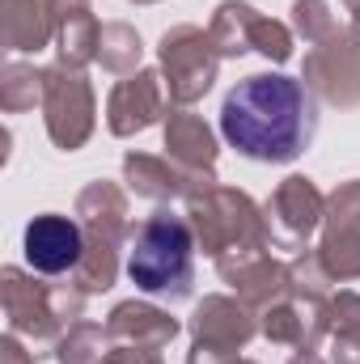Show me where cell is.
I'll list each match as a JSON object with an SVG mask.
<instances>
[{"label": "cell", "instance_id": "8fae6325", "mask_svg": "<svg viewBox=\"0 0 360 364\" xmlns=\"http://www.w3.org/2000/svg\"><path fill=\"white\" fill-rule=\"evenodd\" d=\"M21 246H26V263L38 275H73L85 255V229L73 216L43 212L26 225Z\"/></svg>", "mask_w": 360, "mask_h": 364}, {"label": "cell", "instance_id": "603a6c76", "mask_svg": "<svg viewBox=\"0 0 360 364\" xmlns=\"http://www.w3.org/2000/svg\"><path fill=\"white\" fill-rule=\"evenodd\" d=\"M43 93H47V68L17 64V60L0 68V106L9 114H21V110L43 106Z\"/></svg>", "mask_w": 360, "mask_h": 364}, {"label": "cell", "instance_id": "f35d334b", "mask_svg": "<svg viewBox=\"0 0 360 364\" xmlns=\"http://www.w3.org/2000/svg\"><path fill=\"white\" fill-rule=\"evenodd\" d=\"M136 4H153V0H136Z\"/></svg>", "mask_w": 360, "mask_h": 364}, {"label": "cell", "instance_id": "277c9868", "mask_svg": "<svg viewBox=\"0 0 360 364\" xmlns=\"http://www.w3.org/2000/svg\"><path fill=\"white\" fill-rule=\"evenodd\" d=\"M186 220L195 229V246L208 259H221L229 250H268L271 246L268 212H259V203L246 191H233L221 182L186 195Z\"/></svg>", "mask_w": 360, "mask_h": 364}, {"label": "cell", "instance_id": "5bb4252c", "mask_svg": "<svg viewBox=\"0 0 360 364\" xmlns=\"http://www.w3.org/2000/svg\"><path fill=\"white\" fill-rule=\"evenodd\" d=\"M191 335H195V343H212V348L238 356L259 335V318L242 296H203L191 314Z\"/></svg>", "mask_w": 360, "mask_h": 364}, {"label": "cell", "instance_id": "4fadbf2b", "mask_svg": "<svg viewBox=\"0 0 360 364\" xmlns=\"http://www.w3.org/2000/svg\"><path fill=\"white\" fill-rule=\"evenodd\" d=\"M331 301V296H327ZM327 301L318 296H284L263 309L259 318V331L268 335L271 343L280 348H297V352H314L327 335H331V314H327Z\"/></svg>", "mask_w": 360, "mask_h": 364}, {"label": "cell", "instance_id": "44dd1931", "mask_svg": "<svg viewBox=\"0 0 360 364\" xmlns=\"http://www.w3.org/2000/svg\"><path fill=\"white\" fill-rule=\"evenodd\" d=\"M140 60H144L140 34L127 21H106L97 34V64L115 77H132V73H140Z\"/></svg>", "mask_w": 360, "mask_h": 364}, {"label": "cell", "instance_id": "d6986e66", "mask_svg": "<svg viewBox=\"0 0 360 364\" xmlns=\"http://www.w3.org/2000/svg\"><path fill=\"white\" fill-rule=\"evenodd\" d=\"M0 34H4L9 51L30 55V51H43L55 38V21H51V13H47L43 0H4V26H0Z\"/></svg>", "mask_w": 360, "mask_h": 364}, {"label": "cell", "instance_id": "74e56055", "mask_svg": "<svg viewBox=\"0 0 360 364\" xmlns=\"http://www.w3.org/2000/svg\"><path fill=\"white\" fill-rule=\"evenodd\" d=\"M233 364H255V360H233Z\"/></svg>", "mask_w": 360, "mask_h": 364}, {"label": "cell", "instance_id": "d6a6232c", "mask_svg": "<svg viewBox=\"0 0 360 364\" xmlns=\"http://www.w3.org/2000/svg\"><path fill=\"white\" fill-rule=\"evenodd\" d=\"M331 364H360V339L331 335Z\"/></svg>", "mask_w": 360, "mask_h": 364}, {"label": "cell", "instance_id": "7c38bea8", "mask_svg": "<svg viewBox=\"0 0 360 364\" xmlns=\"http://www.w3.org/2000/svg\"><path fill=\"white\" fill-rule=\"evenodd\" d=\"M216 272L250 309H268L275 301L292 296L288 263L271 259L268 250H229V255L216 259Z\"/></svg>", "mask_w": 360, "mask_h": 364}, {"label": "cell", "instance_id": "f1b7e54d", "mask_svg": "<svg viewBox=\"0 0 360 364\" xmlns=\"http://www.w3.org/2000/svg\"><path fill=\"white\" fill-rule=\"evenodd\" d=\"M327 314H331V335L360 339V292H335L327 301Z\"/></svg>", "mask_w": 360, "mask_h": 364}, {"label": "cell", "instance_id": "1f68e13d", "mask_svg": "<svg viewBox=\"0 0 360 364\" xmlns=\"http://www.w3.org/2000/svg\"><path fill=\"white\" fill-rule=\"evenodd\" d=\"M238 356H229V352H221V348H212V343H191V352H186V364H233Z\"/></svg>", "mask_w": 360, "mask_h": 364}, {"label": "cell", "instance_id": "e575fe53", "mask_svg": "<svg viewBox=\"0 0 360 364\" xmlns=\"http://www.w3.org/2000/svg\"><path fill=\"white\" fill-rule=\"evenodd\" d=\"M288 364H331V360H322V356H318V348H314V352H297Z\"/></svg>", "mask_w": 360, "mask_h": 364}, {"label": "cell", "instance_id": "cb8c5ba5", "mask_svg": "<svg viewBox=\"0 0 360 364\" xmlns=\"http://www.w3.org/2000/svg\"><path fill=\"white\" fill-rule=\"evenodd\" d=\"M119 250H123V246H115V242L85 237V255H81V263H77V272H73V284H77L81 292H90V296L115 288V279H119Z\"/></svg>", "mask_w": 360, "mask_h": 364}, {"label": "cell", "instance_id": "ffe728a7", "mask_svg": "<svg viewBox=\"0 0 360 364\" xmlns=\"http://www.w3.org/2000/svg\"><path fill=\"white\" fill-rule=\"evenodd\" d=\"M255 21H259V9H255V4H246V0H225V4L212 13V21H208V38H212V47H216V55H221V60L246 55V51H250V30H255Z\"/></svg>", "mask_w": 360, "mask_h": 364}, {"label": "cell", "instance_id": "9a60e30c", "mask_svg": "<svg viewBox=\"0 0 360 364\" xmlns=\"http://www.w3.org/2000/svg\"><path fill=\"white\" fill-rule=\"evenodd\" d=\"M123 182L132 195L153 199V203H170V199H186L203 186H212L216 178H199L186 174L182 166H174L170 157H153V153H127L123 157Z\"/></svg>", "mask_w": 360, "mask_h": 364}, {"label": "cell", "instance_id": "8d00e7d4", "mask_svg": "<svg viewBox=\"0 0 360 364\" xmlns=\"http://www.w3.org/2000/svg\"><path fill=\"white\" fill-rule=\"evenodd\" d=\"M344 4H348V9H360V0H344Z\"/></svg>", "mask_w": 360, "mask_h": 364}, {"label": "cell", "instance_id": "2e32d148", "mask_svg": "<svg viewBox=\"0 0 360 364\" xmlns=\"http://www.w3.org/2000/svg\"><path fill=\"white\" fill-rule=\"evenodd\" d=\"M166 157L182 166L186 174H199V178H216V157H221V144H216V132L203 123V114L174 106L166 114Z\"/></svg>", "mask_w": 360, "mask_h": 364}, {"label": "cell", "instance_id": "836d02e7", "mask_svg": "<svg viewBox=\"0 0 360 364\" xmlns=\"http://www.w3.org/2000/svg\"><path fill=\"white\" fill-rule=\"evenodd\" d=\"M47 4V13H51V21L60 26L64 17H73V13H85L90 9V0H43Z\"/></svg>", "mask_w": 360, "mask_h": 364}, {"label": "cell", "instance_id": "83f0119b", "mask_svg": "<svg viewBox=\"0 0 360 364\" xmlns=\"http://www.w3.org/2000/svg\"><path fill=\"white\" fill-rule=\"evenodd\" d=\"M250 51H259L271 64H288V60H292V30H288L284 21L259 13V21H255V30H250Z\"/></svg>", "mask_w": 360, "mask_h": 364}, {"label": "cell", "instance_id": "4316f807", "mask_svg": "<svg viewBox=\"0 0 360 364\" xmlns=\"http://www.w3.org/2000/svg\"><path fill=\"white\" fill-rule=\"evenodd\" d=\"M288 279H292V292L297 296H318V301H327L331 296V272L322 267V259H318V250H297L292 255V263H288Z\"/></svg>", "mask_w": 360, "mask_h": 364}, {"label": "cell", "instance_id": "52a82bcc", "mask_svg": "<svg viewBox=\"0 0 360 364\" xmlns=\"http://www.w3.org/2000/svg\"><path fill=\"white\" fill-rule=\"evenodd\" d=\"M301 81L309 93H318L322 102H331L339 110L360 106V38L352 34V26L348 30L339 26L327 43L309 47Z\"/></svg>", "mask_w": 360, "mask_h": 364}, {"label": "cell", "instance_id": "6da1fadb", "mask_svg": "<svg viewBox=\"0 0 360 364\" xmlns=\"http://www.w3.org/2000/svg\"><path fill=\"white\" fill-rule=\"evenodd\" d=\"M314 132V93L305 90V81L280 73H255L221 102V136L250 161L288 166L309 149Z\"/></svg>", "mask_w": 360, "mask_h": 364}, {"label": "cell", "instance_id": "30bf717a", "mask_svg": "<svg viewBox=\"0 0 360 364\" xmlns=\"http://www.w3.org/2000/svg\"><path fill=\"white\" fill-rule=\"evenodd\" d=\"M166 102H170V93H166L162 73L140 68V73H132L127 81H119L110 90V97H106V127L115 136H123V140L140 136V132H149L153 123H162L170 114Z\"/></svg>", "mask_w": 360, "mask_h": 364}, {"label": "cell", "instance_id": "d590c367", "mask_svg": "<svg viewBox=\"0 0 360 364\" xmlns=\"http://www.w3.org/2000/svg\"><path fill=\"white\" fill-rule=\"evenodd\" d=\"M352 34L360 38V9H352Z\"/></svg>", "mask_w": 360, "mask_h": 364}, {"label": "cell", "instance_id": "ac0fdd59", "mask_svg": "<svg viewBox=\"0 0 360 364\" xmlns=\"http://www.w3.org/2000/svg\"><path fill=\"white\" fill-rule=\"evenodd\" d=\"M179 322L149 301H119L106 318V335L115 343H132V348H157L162 352L179 339Z\"/></svg>", "mask_w": 360, "mask_h": 364}, {"label": "cell", "instance_id": "ba28073f", "mask_svg": "<svg viewBox=\"0 0 360 364\" xmlns=\"http://www.w3.org/2000/svg\"><path fill=\"white\" fill-rule=\"evenodd\" d=\"M318 259L335 284L360 279V178L339 182V191L327 195Z\"/></svg>", "mask_w": 360, "mask_h": 364}, {"label": "cell", "instance_id": "8992f818", "mask_svg": "<svg viewBox=\"0 0 360 364\" xmlns=\"http://www.w3.org/2000/svg\"><path fill=\"white\" fill-rule=\"evenodd\" d=\"M93 90L81 68L55 64L47 68V93H43V119H47V136L55 149L77 153L93 136Z\"/></svg>", "mask_w": 360, "mask_h": 364}, {"label": "cell", "instance_id": "4dcf8cb0", "mask_svg": "<svg viewBox=\"0 0 360 364\" xmlns=\"http://www.w3.org/2000/svg\"><path fill=\"white\" fill-rule=\"evenodd\" d=\"M34 360H38V352H26L13 331L0 339V364H34Z\"/></svg>", "mask_w": 360, "mask_h": 364}, {"label": "cell", "instance_id": "5b68a950", "mask_svg": "<svg viewBox=\"0 0 360 364\" xmlns=\"http://www.w3.org/2000/svg\"><path fill=\"white\" fill-rule=\"evenodd\" d=\"M162 81L174 106H195L203 93L216 85L221 55L199 26H174L162 34Z\"/></svg>", "mask_w": 360, "mask_h": 364}, {"label": "cell", "instance_id": "e0dca14e", "mask_svg": "<svg viewBox=\"0 0 360 364\" xmlns=\"http://www.w3.org/2000/svg\"><path fill=\"white\" fill-rule=\"evenodd\" d=\"M77 220H81L85 237H102V242L123 246L132 237V208H127L123 186H115V182H106V178L90 182L77 195Z\"/></svg>", "mask_w": 360, "mask_h": 364}, {"label": "cell", "instance_id": "d4e9b609", "mask_svg": "<svg viewBox=\"0 0 360 364\" xmlns=\"http://www.w3.org/2000/svg\"><path fill=\"white\" fill-rule=\"evenodd\" d=\"M106 326H93V322H77L60 343H55V364H102L106 360Z\"/></svg>", "mask_w": 360, "mask_h": 364}, {"label": "cell", "instance_id": "9c48e42d", "mask_svg": "<svg viewBox=\"0 0 360 364\" xmlns=\"http://www.w3.org/2000/svg\"><path fill=\"white\" fill-rule=\"evenodd\" d=\"M263 212H268L271 246L305 250V242L314 237V229H322L327 195L314 186V178H305V174H288V178L271 191V199H268Z\"/></svg>", "mask_w": 360, "mask_h": 364}, {"label": "cell", "instance_id": "3957f363", "mask_svg": "<svg viewBox=\"0 0 360 364\" xmlns=\"http://www.w3.org/2000/svg\"><path fill=\"white\" fill-rule=\"evenodd\" d=\"M85 296L90 292H81L77 284H38L21 267H4L0 272V301H4L9 331L26 335L34 348L60 343L81 322Z\"/></svg>", "mask_w": 360, "mask_h": 364}, {"label": "cell", "instance_id": "7402d4cb", "mask_svg": "<svg viewBox=\"0 0 360 364\" xmlns=\"http://www.w3.org/2000/svg\"><path fill=\"white\" fill-rule=\"evenodd\" d=\"M97 34H102V21L85 13H73L55 26V51H60V64L68 68H85L97 60Z\"/></svg>", "mask_w": 360, "mask_h": 364}, {"label": "cell", "instance_id": "f546056e", "mask_svg": "<svg viewBox=\"0 0 360 364\" xmlns=\"http://www.w3.org/2000/svg\"><path fill=\"white\" fill-rule=\"evenodd\" d=\"M102 364H166V360H162L157 348H132V343H119V348L106 352V360Z\"/></svg>", "mask_w": 360, "mask_h": 364}, {"label": "cell", "instance_id": "7a4b0ae2", "mask_svg": "<svg viewBox=\"0 0 360 364\" xmlns=\"http://www.w3.org/2000/svg\"><path fill=\"white\" fill-rule=\"evenodd\" d=\"M191 255H195V229L186 220V212L157 208L132 237L127 250V275L140 292L149 296H166V301H186L191 296Z\"/></svg>", "mask_w": 360, "mask_h": 364}, {"label": "cell", "instance_id": "484cf974", "mask_svg": "<svg viewBox=\"0 0 360 364\" xmlns=\"http://www.w3.org/2000/svg\"><path fill=\"white\" fill-rule=\"evenodd\" d=\"M335 30H339V21H335V13L327 9V0H292V34H297V38H305L309 47H318V43H327Z\"/></svg>", "mask_w": 360, "mask_h": 364}]
</instances>
